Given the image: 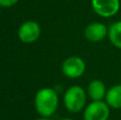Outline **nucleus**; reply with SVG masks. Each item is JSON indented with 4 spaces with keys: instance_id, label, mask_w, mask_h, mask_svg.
I'll return each instance as SVG.
<instances>
[{
    "instance_id": "nucleus-1",
    "label": "nucleus",
    "mask_w": 121,
    "mask_h": 120,
    "mask_svg": "<svg viewBox=\"0 0 121 120\" xmlns=\"http://www.w3.org/2000/svg\"><path fill=\"white\" fill-rule=\"evenodd\" d=\"M36 112L42 117H50L59 107V96L53 88H42L36 93L34 100Z\"/></svg>"
},
{
    "instance_id": "nucleus-2",
    "label": "nucleus",
    "mask_w": 121,
    "mask_h": 120,
    "mask_svg": "<svg viewBox=\"0 0 121 120\" xmlns=\"http://www.w3.org/2000/svg\"><path fill=\"white\" fill-rule=\"evenodd\" d=\"M64 105L70 113H79L86 103V93L81 86L74 85L69 87L64 95Z\"/></svg>"
},
{
    "instance_id": "nucleus-3",
    "label": "nucleus",
    "mask_w": 121,
    "mask_h": 120,
    "mask_svg": "<svg viewBox=\"0 0 121 120\" xmlns=\"http://www.w3.org/2000/svg\"><path fill=\"white\" fill-rule=\"evenodd\" d=\"M109 105L103 100L92 101L84 110V120H108L111 115Z\"/></svg>"
},
{
    "instance_id": "nucleus-4",
    "label": "nucleus",
    "mask_w": 121,
    "mask_h": 120,
    "mask_svg": "<svg viewBox=\"0 0 121 120\" xmlns=\"http://www.w3.org/2000/svg\"><path fill=\"white\" fill-rule=\"evenodd\" d=\"M85 62L79 56H70L66 59L62 64V71L67 78L78 79L85 72Z\"/></svg>"
},
{
    "instance_id": "nucleus-5",
    "label": "nucleus",
    "mask_w": 121,
    "mask_h": 120,
    "mask_svg": "<svg viewBox=\"0 0 121 120\" xmlns=\"http://www.w3.org/2000/svg\"><path fill=\"white\" fill-rule=\"evenodd\" d=\"M91 6L94 11L101 17L108 18L113 17L119 12V0H91Z\"/></svg>"
},
{
    "instance_id": "nucleus-6",
    "label": "nucleus",
    "mask_w": 121,
    "mask_h": 120,
    "mask_svg": "<svg viewBox=\"0 0 121 120\" xmlns=\"http://www.w3.org/2000/svg\"><path fill=\"white\" fill-rule=\"evenodd\" d=\"M40 26L36 21H26L19 27L18 37L25 44H32L36 42L40 36Z\"/></svg>"
},
{
    "instance_id": "nucleus-7",
    "label": "nucleus",
    "mask_w": 121,
    "mask_h": 120,
    "mask_svg": "<svg viewBox=\"0 0 121 120\" xmlns=\"http://www.w3.org/2000/svg\"><path fill=\"white\" fill-rule=\"evenodd\" d=\"M84 35L89 42L98 43L108 35V28L102 22H92L85 28Z\"/></svg>"
},
{
    "instance_id": "nucleus-8",
    "label": "nucleus",
    "mask_w": 121,
    "mask_h": 120,
    "mask_svg": "<svg viewBox=\"0 0 121 120\" xmlns=\"http://www.w3.org/2000/svg\"><path fill=\"white\" fill-rule=\"evenodd\" d=\"M107 89L105 84L100 80H94L88 84L87 95L92 101H100L105 99Z\"/></svg>"
},
{
    "instance_id": "nucleus-9",
    "label": "nucleus",
    "mask_w": 121,
    "mask_h": 120,
    "mask_svg": "<svg viewBox=\"0 0 121 120\" xmlns=\"http://www.w3.org/2000/svg\"><path fill=\"white\" fill-rule=\"evenodd\" d=\"M105 102L112 108H115V110L121 108V84L113 85L107 89Z\"/></svg>"
},
{
    "instance_id": "nucleus-10",
    "label": "nucleus",
    "mask_w": 121,
    "mask_h": 120,
    "mask_svg": "<svg viewBox=\"0 0 121 120\" xmlns=\"http://www.w3.org/2000/svg\"><path fill=\"white\" fill-rule=\"evenodd\" d=\"M108 38L109 42L116 48L121 49V20L115 21L108 28Z\"/></svg>"
},
{
    "instance_id": "nucleus-11",
    "label": "nucleus",
    "mask_w": 121,
    "mask_h": 120,
    "mask_svg": "<svg viewBox=\"0 0 121 120\" xmlns=\"http://www.w3.org/2000/svg\"><path fill=\"white\" fill-rule=\"evenodd\" d=\"M18 2V0H0V6L2 8H11L15 5Z\"/></svg>"
},
{
    "instance_id": "nucleus-12",
    "label": "nucleus",
    "mask_w": 121,
    "mask_h": 120,
    "mask_svg": "<svg viewBox=\"0 0 121 120\" xmlns=\"http://www.w3.org/2000/svg\"><path fill=\"white\" fill-rule=\"evenodd\" d=\"M35 120H51L49 117H42V118H38V119H35Z\"/></svg>"
},
{
    "instance_id": "nucleus-13",
    "label": "nucleus",
    "mask_w": 121,
    "mask_h": 120,
    "mask_svg": "<svg viewBox=\"0 0 121 120\" xmlns=\"http://www.w3.org/2000/svg\"><path fill=\"white\" fill-rule=\"evenodd\" d=\"M60 120H73V119H71V118H63V119H60Z\"/></svg>"
}]
</instances>
